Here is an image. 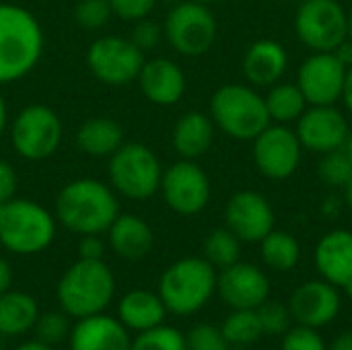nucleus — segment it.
<instances>
[{"label":"nucleus","mask_w":352,"mask_h":350,"mask_svg":"<svg viewBox=\"0 0 352 350\" xmlns=\"http://www.w3.org/2000/svg\"><path fill=\"white\" fill-rule=\"evenodd\" d=\"M342 190H344V204H346V208L352 212V179Z\"/></svg>","instance_id":"nucleus-49"},{"label":"nucleus","mask_w":352,"mask_h":350,"mask_svg":"<svg viewBox=\"0 0 352 350\" xmlns=\"http://www.w3.org/2000/svg\"><path fill=\"white\" fill-rule=\"evenodd\" d=\"M295 33L311 52H334L349 37V10L338 0H303L295 14Z\"/></svg>","instance_id":"nucleus-8"},{"label":"nucleus","mask_w":352,"mask_h":350,"mask_svg":"<svg viewBox=\"0 0 352 350\" xmlns=\"http://www.w3.org/2000/svg\"><path fill=\"white\" fill-rule=\"evenodd\" d=\"M194 2H202V4H212V2H219V0H194Z\"/></svg>","instance_id":"nucleus-52"},{"label":"nucleus","mask_w":352,"mask_h":350,"mask_svg":"<svg viewBox=\"0 0 352 350\" xmlns=\"http://www.w3.org/2000/svg\"><path fill=\"white\" fill-rule=\"evenodd\" d=\"M210 118L229 138L250 142L270 122L266 101L252 85L229 83L210 97Z\"/></svg>","instance_id":"nucleus-5"},{"label":"nucleus","mask_w":352,"mask_h":350,"mask_svg":"<svg viewBox=\"0 0 352 350\" xmlns=\"http://www.w3.org/2000/svg\"><path fill=\"white\" fill-rule=\"evenodd\" d=\"M260 256H262V262L270 270H274V272H289L301 260V245H299V241L291 233L272 229L260 241Z\"/></svg>","instance_id":"nucleus-29"},{"label":"nucleus","mask_w":352,"mask_h":350,"mask_svg":"<svg viewBox=\"0 0 352 350\" xmlns=\"http://www.w3.org/2000/svg\"><path fill=\"white\" fill-rule=\"evenodd\" d=\"M221 332L231 347H250L264 336L256 309H231L221 326Z\"/></svg>","instance_id":"nucleus-30"},{"label":"nucleus","mask_w":352,"mask_h":350,"mask_svg":"<svg viewBox=\"0 0 352 350\" xmlns=\"http://www.w3.org/2000/svg\"><path fill=\"white\" fill-rule=\"evenodd\" d=\"M214 128L217 126H214L212 118L202 111L184 113L175 122L173 134H171L175 153L188 161H196V159L204 157L214 142Z\"/></svg>","instance_id":"nucleus-25"},{"label":"nucleus","mask_w":352,"mask_h":350,"mask_svg":"<svg viewBox=\"0 0 352 350\" xmlns=\"http://www.w3.org/2000/svg\"><path fill=\"white\" fill-rule=\"evenodd\" d=\"M124 144L122 126L105 116L89 118L76 130V146L89 157H111Z\"/></svg>","instance_id":"nucleus-27"},{"label":"nucleus","mask_w":352,"mask_h":350,"mask_svg":"<svg viewBox=\"0 0 352 350\" xmlns=\"http://www.w3.org/2000/svg\"><path fill=\"white\" fill-rule=\"evenodd\" d=\"M334 54L338 56V60L349 68V66H352V41L351 39H344L336 50H334Z\"/></svg>","instance_id":"nucleus-45"},{"label":"nucleus","mask_w":352,"mask_h":350,"mask_svg":"<svg viewBox=\"0 0 352 350\" xmlns=\"http://www.w3.org/2000/svg\"><path fill=\"white\" fill-rule=\"evenodd\" d=\"M264 101H266L270 122L272 124H287V126L295 124L303 116V111L309 107L299 85L297 83H285V80H278L276 85H272L268 89Z\"/></svg>","instance_id":"nucleus-28"},{"label":"nucleus","mask_w":352,"mask_h":350,"mask_svg":"<svg viewBox=\"0 0 352 350\" xmlns=\"http://www.w3.org/2000/svg\"><path fill=\"white\" fill-rule=\"evenodd\" d=\"M130 350H188L186 334L171 326H157L132 338Z\"/></svg>","instance_id":"nucleus-33"},{"label":"nucleus","mask_w":352,"mask_h":350,"mask_svg":"<svg viewBox=\"0 0 352 350\" xmlns=\"http://www.w3.org/2000/svg\"><path fill=\"white\" fill-rule=\"evenodd\" d=\"M70 350H130V332L118 318L97 314L76 320L68 336Z\"/></svg>","instance_id":"nucleus-19"},{"label":"nucleus","mask_w":352,"mask_h":350,"mask_svg":"<svg viewBox=\"0 0 352 350\" xmlns=\"http://www.w3.org/2000/svg\"><path fill=\"white\" fill-rule=\"evenodd\" d=\"M155 235L151 225L136 215H118L107 229V245L124 260H142L151 254Z\"/></svg>","instance_id":"nucleus-23"},{"label":"nucleus","mask_w":352,"mask_h":350,"mask_svg":"<svg viewBox=\"0 0 352 350\" xmlns=\"http://www.w3.org/2000/svg\"><path fill=\"white\" fill-rule=\"evenodd\" d=\"M6 118H8V113H6V103H4V97H2V93H0V138H2V132H4V128H6Z\"/></svg>","instance_id":"nucleus-48"},{"label":"nucleus","mask_w":352,"mask_h":350,"mask_svg":"<svg viewBox=\"0 0 352 350\" xmlns=\"http://www.w3.org/2000/svg\"><path fill=\"white\" fill-rule=\"evenodd\" d=\"M217 19L208 4L184 0L175 4L165 21V37L175 52L188 58L206 54L217 39Z\"/></svg>","instance_id":"nucleus-9"},{"label":"nucleus","mask_w":352,"mask_h":350,"mask_svg":"<svg viewBox=\"0 0 352 350\" xmlns=\"http://www.w3.org/2000/svg\"><path fill=\"white\" fill-rule=\"evenodd\" d=\"M56 237V219L41 204L12 198L0 204V245L16 256L45 252Z\"/></svg>","instance_id":"nucleus-6"},{"label":"nucleus","mask_w":352,"mask_h":350,"mask_svg":"<svg viewBox=\"0 0 352 350\" xmlns=\"http://www.w3.org/2000/svg\"><path fill=\"white\" fill-rule=\"evenodd\" d=\"M113 10L109 0H78L74 19L85 29H101L109 23Z\"/></svg>","instance_id":"nucleus-36"},{"label":"nucleus","mask_w":352,"mask_h":350,"mask_svg":"<svg viewBox=\"0 0 352 350\" xmlns=\"http://www.w3.org/2000/svg\"><path fill=\"white\" fill-rule=\"evenodd\" d=\"M87 64L101 83L124 87L138 78L144 64V52L136 47L130 37L105 35L89 45Z\"/></svg>","instance_id":"nucleus-11"},{"label":"nucleus","mask_w":352,"mask_h":350,"mask_svg":"<svg viewBox=\"0 0 352 350\" xmlns=\"http://www.w3.org/2000/svg\"><path fill=\"white\" fill-rule=\"evenodd\" d=\"M328 350H352V330L340 332V334L330 342Z\"/></svg>","instance_id":"nucleus-44"},{"label":"nucleus","mask_w":352,"mask_h":350,"mask_svg":"<svg viewBox=\"0 0 352 350\" xmlns=\"http://www.w3.org/2000/svg\"><path fill=\"white\" fill-rule=\"evenodd\" d=\"M10 140L19 157L27 161H43L52 157L62 142V120L43 103L27 105L19 111L12 124Z\"/></svg>","instance_id":"nucleus-10"},{"label":"nucleus","mask_w":352,"mask_h":350,"mask_svg":"<svg viewBox=\"0 0 352 350\" xmlns=\"http://www.w3.org/2000/svg\"><path fill=\"white\" fill-rule=\"evenodd\" d=\"M344 149H346V153L351 155V159H352V128H351V134H349V140H346V144H344Z\"/></svg>","instance_id":"nucleus-50"},{"label":"nucleus","mask_w":352,"mask_h":350,"mask_svg":"<svg viewBox=\"0 0 352 350\" xmlns=\"http://www.w3.org/2000/svg\"><path fill=\"white\" fill-rule=\"evenodd\" d=\"M217 293L231 309H258L270 299V278L256 264L239 260L219 272Z\"/></svg>","instance_id":"nucleus-18"},{"label":"nucleus","mask_w":352,"mask_h":350,"mask_svg":"<svg viewBox=\"0 0 352 350\" xmlns=\"http://www.w3.org/2000/svg\"><path fill=\"white\" fill-rule=\"evenodd\" d=\"M78 245H76V254L80 260H103L105 256V248L107 241L101 239V235H78Z\"/></svg>","instance_id":"nucleus-41"},{"label":"nucleus","mask_w":352,"mask_h":350,"mask_svg":"<svg viewBox=\"0 0 352 350\" xmlns=\"http://www.w3.org/2000/svg\"><path fill=\"white\" fill-rule=\"evenodd\" d=\"M217 268L198 256L173 262L159 278V297L167 314L186 318L198 314L217 293Z\"/></svg>","instance_id":"nucleus-4"},{"label":"nucleus","mask_w":352,"mask_h":350,"mask_svg":"<svg viewBox=\"0 0 352 350\" xmlns=\"http://www.w3.org/2000/svg\"><path fill=\"white\" fill-rule=\"evenodd\" d=\"M252 142L254 163L266 179L283 182L297 173L303 146L295 128L287 124H268Z\"/></svg>","instance_id":"nucleus-12"},{"label":"nucleus","mask_w":352,"mask_h":350,"mask_svg":"<svg viewBox=\"0 0 352 350\" xmlns=\"http://www.w3.org/2000/svg\"><path fill=\"white\" fill-rule=\"evenodd\" d=\"M167 309L159 293L146 289L128 291L118 303V320L128 332L140 334L151 328H157L165 322Z\"/></svg>","instance_id":"nucleus-24"},{"label":"nucleus","mask_w":352,"mask_h":350,"mask_svg":"<svg viewBox=\"0 0 352 350\" xmlns=\"http://www.w3.org/2000/svg\"><path fill=\"white\" fill-rule=\"evenodd\" d=\"M16 188H19V175L14 167L6 159H0V204L12 200L16 196Z\"/></svg>","instance_id":"nucleus-42"},{"label":"nucleus","mask_w":352,"mask_h":350,"mask_svg":"<svg viewBox=\"0 0 352 350\" xmlns=\"http://www.w3.org/2000/svg\"><path fill=\"white\" fill-rule=\"evenodd\" d=\"M295 124L303 151L316 155L342 149L351 134V124L336 105H309Z\"/></svg>","instance_id":"nucleus-15"},{"label":"nucleus","mask_w":352,"mask_h":350,"mask_svg":"<svg viewBox=\"0 0 352 350\" xmlns=\"http://www.w3.org/2000/svg\"><path fill=\"white\" fill-rule=\"evenodd\" d=\"M314 262L324 281L340 291L352 287V231L334 229L326 233L314 252Z\"/></svg>","instance_id":"nucleus-20"},{"label":"nucleus","mask_w":352,"mask_h":350,"mask_svg":"<svg viewBox=\"0 0 352 350\" xmlns=\"http://www.w3.org/2000/svg\"><path fill=\"white\" fill-rule=\"evenodd\" d=\"M287 2H303V0H287Z\"/></svg>","instance_id":"nucleus-53"},{"label":"nucleus","mask_w":352,"mask_h":350,"mask_svg":"<svg viewBox=\"0 0 352 350\" xmlns=\"http://www.w3.org/2000/svg\"><path fill=\"white\" fill-rule=\"evenodd\" d=\"M120 215V204L111 186L80 177L66 184L56 198V219L76 235H101Z\"/></svg>","instance_id":"nucleus-1"},{"label":"nucleus","mask_w":352,"mask_h":350,"mask_svg":"<svg viewBox=\"0 0 352 350\" xmlns=\"http://www.w3.org/2000/svg\"><path fill=\"white\" fill-rule=\"evenodd\" d=\"M289 68V54L274 39L254 41L243 56V74L252 87H272L283 80Z\"/></svg>","instance_id":"nucleus-22"},{"label":"nucleus","mask_w":352,"mask_h":350,"mask_svg":"<svg viewBox=\"0 0 352 350\" xmlns=\"http://www.w3.org/2000/svg\"><path fill=\"white\" fill-rule=\"evenodd\" d=\"M186 340L188 350H231V344L225 340L221 328L212 324H200L192 328Z\"/></svg>","instance_id":"nucleus-38"},{"label":"nucleus","mask_w":352,"mask_h":350,"mask_svg":"<svg viewBox=\"0 0 352 350\" xmlns=\"http://www.w3.org/2000/svg\"><path fill=\"white\" fill-rule=\"evenodd\" d=\"M342 101H344V105H346L349 113L352 116V66H349V70H346V80H344Z\"/></svg>","instance_id":"nucleus-46"},{"label":"nucleus","mask_w":352,"mask_h":350,"mask_svg":"<svg viewBox=\"0 0 352 350\" xmlns=\"http://www.w3.org/2000/svg\"><path fill=\"white\" fill-rule=\"evenodd\" d=\"M214 268L223 270L241 258V239L227 227H219L204 239V256Z\"/></svg>","instance_id":"nucleus-31"},{"label":"nucleus","mask_w":352,"mask_h":350,"mask_svg":"<svg viewBox=\"0 0 352 350\" xmlns=\"http://www.w3.org/2000/svg\"><path fill=\"white\" fill-rule=\"evenodd\" d=\"M116 295V276L105 260H76L58 281V305L68 318L105 314Z\"/></svg>","instance_id":"nucleus-3"},{"label":"nucleus","mask_w":352,"mask_h":350,"mask_svg":"<svg viewBox=\"0 0 352 350\" xmlns=\"http://www.w3.org/2000/svg\"><path fill=\"white\" fill-rule=\"evenodd\" d=\"M346 66L334 52H314L297 72V85L309 105H336L342 101Z\"/></svg>","instance_id":"nucleus-14"},{"label":"nucleus","mask_w":352,"mask_h":350,"mask_svg":"<svg viewBox=\"0 0 352 350\" xmlns=\"http://www.w3.org/2000/svg\"><path fill=\"white\" fill-rule=\"evenodd\" d=\"M10 287H12V268L4 258H0V295L6 293Z\"/></svg>","instance_id":"nucleus-43"},{"label":"nucleus","mask_w":352,"mask_h":350,"mask_svg":"<svg viewBox=\"0 0 352 350\" xmlns=\"http://www.w3.org/2000/svg\"><path fill=\"white\" fill-rule=\"evenodd\" d=\"M318 175L330 188H344L352 179V159L346 149H336L330 153L320 155Z\"/></svg>","instance_id":"nucleus-32"},{"label":"nucleus","mask_w":352,"mask_h":350,"mask_svg":"<svg viewBox=\"0 0 352 350\" xmlns=\"http://www.w3.org/2000/svg\"><path fill=\"white\" fill-rule=\"evenodd\" d=\"M43 52V31L33 12L0 2V85L27 76Z\"/></svg>","instance_id":"nucleus-2"},{"label":"nucleus","mask_w":352,"mask_h":350,"mask_svg":"<svg viewBox=\"0 0 352 350\" xmlns=\"http://www.w3.org/2000/svg\"><path fill=\"white\" fill-rule=\"evenodd\" d=\"M14 350H54V347L41 342V340H29V342H23L19 344Z\"/></svg>","instance_id":"nucleus-47"},{"label":"nucleus","mask_w":352,"mask_h":350,"mask_svg":"<svg viewBox=\"0 0 352 350\" xmlns=\"http://www.w3.org/2000/svg\"><path fill=\"white\" fill-rule=\"evenodd\" d=\"M225 227L233 231L241 243H260L274 229L272 204L256 190H239L225 206Z\"/></svg>","instance_id":"nucleus-16"},{"label":"nucleus","mask_w":352,"mask_h":350,"mask_svg":"<svg viewBox=\"0 0 352 350\" xmlns=\"http://www.w3.org/2000/svg\"><path fill=\"white\" fill-rule=\"evenodd\" d=\"M258 318L262 324V332L268 336H283L291 328V311L289 305L280 301L266 299L258 309Z\"/></svg>","instance_id":"nucleus-35"},{"label":"nucleus","mask_w":352,"mask_h":350,"mask_svg":"<svg viewBox=\"0 0 352 350\" xmlns=\"http://www.w3.org/2000/svg\"><path fill=\"white\" fill-rule=\"evenodd\" d=\"M280 350H328V344L324 342L318 330L297 324L295 328H289L283 334Z\"/></svg>","instance_id":"nucleus-37"},{"label":"nucleus","mask_w":352,"mask_h":350,"mask_svg":"<svg viewBox=\"0 0 352 350\" xmlns=\"http://www.w3.org/2000/svg\"><path fill=\"white\" fill-rule=\"evenodd\" d=\"M161 179V161L142 142H124L109 157V184L118 194L130 200H148L159 192Z\"/></svg>","instance_id":"nucleus-7"},{"label":"nucleus","mask_w":352,"mask_h":350,"mask_svg":"<svg viewBox=\"0 0 352 350\" xmlns=\"http://www.w3.org/2000/svg\"><path fill=\"white\" fill-rule=\"evenodd\" d=\"M33 330L37 334V340H41L50 347H56V344L68 340L72 326H70V320L64 311L62 314L50 311V314H39Z\"/></svg>","instance_id":"nucleus-34"},{"label":"nucleus","mask_w":352,"mask_h":350,"mask_svg":"<svg viewBox=\"0 0 352 350\" xmlns=\"http://www.w3.org/2000/svg\"><path fill=\"white\" fill-rule=\"evenodd\" d=\"M340 309H342L340 289L324 278H316L299 285L289 299L291 320H295L299 326L314 328V330L330 326L338 318Z\"/></svg>","instance_id":"nucleus-17"},{"label":"nucleus","mask_w":352,"mask_h":350,"mask_svg":"<svg viewBox=\"0 0 352 350\" xmlns=\"http://www.w3.org/2000/svg\"><path fill=\"white\" fill-rule=\"evenodd\" d=\"M159 190L163 192L167 206L182 217H194L202 212L208 206L212 192L206 171L196 161L188 159H182L163 171Z\"/></svg>","instance_id":"nucleus-13"},{"label":"nucleus","mask_w":352,"mask_h":350,"mask_svg":"<svg viewBox=\"0 0 352 350\" xmlns=\"http://www.w3.org/2000/svg\"><path fill=\"white\" fill-rule=\"evenodd\" d=\"M136 80L142 95L155 105H175L186 93V74L179 64L169 58L144 60Z\"/></svg>","instance_id":"nucleus-21"},{"label":"nucleus","mask_w":352,"mask_h":350,"mask_svg":"<svg viewBox=\"0 0 352 350\" xmlns=\"http://www.w3.org/2000/svg\"><path fill=\"white\" fill-rule=\"evenodd\" d=\"M39 318L37 301L25 291H12L0 295V336L14 338L31 332Z\"/></svg>","instance_id":"nucleus-26"},{"label":"nucleus","mask_w":352,"mask_h":350,"mask_svg":"<svg viewBox=\"0 0 352 350\" xmlns=\"http://www.w3.org/2000/svg\"><path fill=\"white\" fill-rule=\"evenodd\" d=\"M346 39H351L352 41V8L349 10V37Z\"/></svg>","instance_id":"nucleus-51"},{"label":"nucleus","mask_w":352,"mask_h":350,"mask_svg":"<svg viewBox=\"0 0 352 350\" xmlns=\"http://www.w3.org/2000/svg\"><path fill=\"white\" fill-rule=\"evenodd\" d=\"M0 338H2V336H0ZM0 349H2V344H0Z\"/></svg>","instance_id":"nucleus-54"},{"label":"nucleus","mask_w":352,"mask_h":350,"mask_svg":"<svg viewBox=\"0 0 352 350\" xmlns=\"http://www.w3.org/2000/svg\"><path fill=\"white\" fill-rule=\"evenodd\" d=\"M130 39L134 41L136 47H140L142 52H146V50H153V47L159 45V41L163 39V29L155 21H151L146 17V19H140V21L134 23V29H132Z\"/></svg>","instance_id":"nucleus-40"},{"label":"nucleus","mask_w":352,"mask_h":350,"mask_svg":"<svg viewBox=\"0 0 352 350\" xmlns=\"http://www.w3.org/2000/svg\"><path fill=\"white\" fill-rule=\"evenodd\" d=\"M109 4L116 17H120L122 21L136 23L140 19H146L155 10L157 0H109Z\"/></svg>","instance_id":"nucleus-39"}]
</instances>
